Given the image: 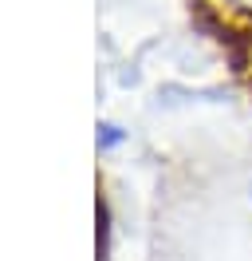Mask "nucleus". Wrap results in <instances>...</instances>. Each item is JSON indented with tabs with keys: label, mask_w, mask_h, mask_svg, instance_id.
Wrapping results in <instances>:
<instances>
[{
	"label": "nucleus",
	"mask_w": 252,
	"mask_h": 261,
	"mask_svg": "<svg viewBox=\"0 0 252 261\" xmlns=\"http://www.w3.org/2000/svg\"><path fill=\"white\" fill-rule=\"evenodd\" d=\"M229 4H236V8H252V0H229Z\"/></svg>",
	"instance_id": "obj_2"
},
{
	"label": "nucleus",
	"mask_w": 252,
	"mask_h": 261,
	"mask_svg": "<svg viewBox=\"0 0 252 261\" xmlns=\"http://www.w3.org/2000/svg\"><path fill=\"white\" fill-rule=\"evenodd\" d=\"M122 143V130L114 127V123H99V147L110 150V147H118Z\"/></svg>",
	"instance_id": "obj_1"
}]
</instances>
